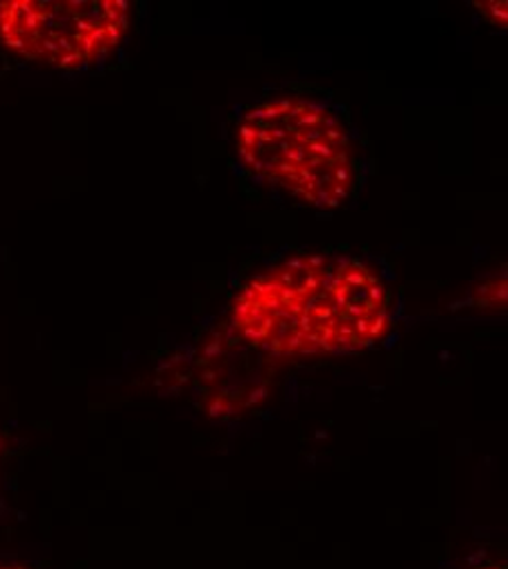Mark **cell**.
Masks as SVG:
<instances>
[{
	"instance_id": "1",
	"label": "cell",
	"mask_w": 508,
	"mask_h": 569,
	"mask_svg": "<svg viewBox=\"0 0 508 569\" xmlns=\"http://www.w3.org/2000/svg\"><path fill=\"white\" fill-rule=\"evenodd\" d=\"M235 331L270 356L360 351L390 327V289L360 259L296 254L255 274L232 300Z\"/></svg>"
},
{
	"instance_id": "5",
	"label": "cell",
	"mask_w": 508,
	"mask_h": 569,
	"mask_svg": "<svg viewBox=\"0 0 508 569\" xmlns=\"http://www.w3.org/2000/svg\"><path fill=\"white\" fill-rule=\"evenodd\" d=\"M0 569H27V568H22V566H0Z\"/></svg>"
},
{
	"instance_id": "3",
	"label": "cell",
	"mask_w": 508,
	"mask_h": 569,
	"mask_svg": "<svg viewBox=\"0 0 508 569\" xmlns=\"http://www.w3.org/2000/svg\"><path fill=\"white\" fill-rule=\"evenodd\" d=\"M130 24L126 0H4L0 42L44 67L77 71L110 56Z\"/></svg>"
},
{
	"instance_id": "6",
	"label": "cell",
	"mask_w": 508,
	"mask_h": 569,
	"mask_svg": "<svg viewBox=\"0 0 508 569\" xmlns=\"http://www.w3.org/2000/svg\"><path fill=\"white\" fill-rule=\"evenodd\" d=\"M478 569H507V568H500V566H482V568Z\"/></svg>"
},
{
	"instance_id": "4",
	"label": "cell",
	"mask_w": 508,
	"mask_h": 569,
	"mask_svg": "<svg viewBox=\"0 0 508 569\" xmlns=\"http://www.w3.org/2000/svg\"><path fill=\"white\" fill-rule=\"evenodd\" d=\"M474 7L487 22L508 31V0H480L474 2Z\"/></svg>"
},
{
	"instance_id": "2",
	"label": "cell",
	"mask_w": 508,
	"mask_h": 569,
	"mask_svg": "<svg viewBox=\"0 0 508 569\" xmlns=\"http://www.w3.org/2000/svg\"><path fill=\"white\" fill-rule=\"evenodd\" d=\"M237 156L250 176L313 209H338L360 184V149L338 108L311 97H275L248 108Z\"/></svg>"
}]
</instances>
